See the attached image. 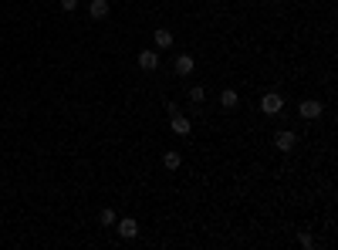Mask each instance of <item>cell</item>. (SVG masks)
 Here are the masks:
<instances>
[{
  "instance_id": "obj_1",
  "label": "cell",
  "mask_w": 338,
  "mask_h": 250,
  "mask_svg": "<svg viewBox=\"0 0 338 250\" xmlns=\"http://www.w3.org/2000/svg\"><path fill=\"white\" fill-rule=\"evenodd\" d=\"M260 108H264L267 115H277V112H281V108H284V98L277 95V91H267V95L260 98Z\"/></svg>"
},
{
  "instance_id": "obj_2",
  "label": "cell",
  "mask_w": 338,
  "mask_h": 250,
  "mask_svg": "<svg viewBox=\"0 0 338 250\" xmlns=\"http://www.w3.org/2000/svg\"><path fill=\"white\" fill-rule=\"evenodd\" d=\"M139 68H142V71H156V68H159V54H156V51H142V54H139Z\"/></svg>"
},
{
  "instance_id": "obj_3",
  "label": "cell",
  "mask_w": 338,
  "mask_h": 250,
  "mask_svg": "<svg viewBox=\"0 0 338 250\" xmlns=\"http://www.w3.org/2000/svg\"><path fill=\"white\" fill-rule=\"evenodd\" d=\"M190 129H193V122L186 119L183 112H173V132H179V136H190Z\"/></svg>"
},
{
  "instance_id": "obj_4",
  "label": "cell",
  "mask_w": 338,
  "mask_h": 250,
  "mask_svg": "<svg viewBox=\"0 0 338 250\" xmlns=\"http://www.w3.org/2000/svg\"><path fill=\"white\" fill-rule=\"evenodd\" d=\"M318 115H322V102H314V98L301 102V119H318Z\"/></svg>"
},
{
  "instance_id": "obj_5",
  "label": "cell",
  "mask_w": 338,
  "mask_h": 250,
  "mask_svg": "<svg viewBox=\"0 0 338 250\" xmlns=\"http://www.w3.org/2000/svg\"><path fill=\"white\" fill-rule=\"evenodd\" d=\"M274 142H277V149H281V152H291V149H294V142H298V136H294V132H277V139H274Z\"/></svg>"
},
{
  "instance_id": "obj_6",
  "label": "cell",
  "mask_w": 338,
  "mask_h": 250,
  "mask_svg": "<svg viewBox=\"0 0 338 250\" xmlns=\"http://www.w3.org/2000/svg\"><path fill=\"white\" fill-rule=\"evenodd\" d=\"M173 71H176L179 78H186V74L193 71V57H190V54H179V57H176V65H173Z\"/></svg>"
},
{
  "instance_id": "obj_7",
  "label": "cell",
  "mask_w": 338,
  "mask_h": 250,
  "mask_svg": "<svg viewBox=\"0 0 338 250\" xmlns=\"http://www.w3.org/2000/svg\"><path fill=\"white\" fill-rule=\"evenodd\" d=\"M88 14L95 17V21H105V17H108V0H91Z\"/></svg>"
},
{
  "instance_id": "obj_8",
  "label": "cell",
  "mask_w": 338,
  "mask_h": 250,
  "mask_svg": "<svg viewBox=\"0 0 338 250\" xmlns=\"http://www.w3.org/2000/svg\"><path fill=\"white\" fill-rule=\"evenodd\" d=\"M139 234V223H136V220H122V223H119V237H125V240H132V237H136Z\"/></svg>"
},
{
  "instance_id": "obj_9",
  "label": "cell",
  "mask_w": 338,
  "mask_h": 250,
  "mask_svg": "<svg viewBox=\"0 0 338 250\" xmlns=\"http://www.w3.org/2000/svg\"><path fill=\"white\" fill-rule=\"evenodd\" d=\"M162 166H166V169H179V166H183V156H179V152H166V156H162Z\"/></svg>"
},
{
  "instance_id": "obj_10",
  "label": "cell",
  "mask_w": 338,
  "mask_h": 250,
  "mask_svg": "<svg viewBox=\"0 0 338 250\" xmlns=\"http://www.w3.org/2000/svg\"><path fill=\"white\" fill-rule=\"evenodd\" d=\"M220 105H223V108H234V105H237V91H234V88L220 91Z\"/></svg>"
},
{
  "instance_id": "obj_11",
  "label": "cell",
  "mask_w": 338,
  "mask_h": 250,
  "mask_svg": "<svg viewBox=\"0 0 338 250\" xmlns=\"http://www.w3.org/2000/svg\"><path fill=\"white\" fill-rule=\"evenodd\" d=\"M156 44H159V48H169V44H173V34H169L166 27H159V31H156Z\"/></svg>"
},
{
  "instance_id": "obj_12",
  "label": "cell",
  "mask_w": 338,
  "mask_h": 250,
  "mask_svg": "<svg viewBox=\"0 0 338 250\" xmlns=\"http://www.w3.org/2000/svg\"><path fill=\"white\" fill-rule=\"evenodd\" d=\"M203 98H206V88H190V102H193V105H200Z\"/></svg>"
},
{
  "instance_id": "obj_13",
  "label": "cell",
  "mask_w": 338,
  "mask_h": 250,
  "mask_svg": "<svg viewBox=\"0 0 338 250\" xmlns=\"http://www.w3.org/2000/svg\"><path fill=\"white\" fill-rule=\"evenodd\" d=\"M98 220H102L105 226H112V223H115V213H112V210H102V217H98Z\"/></svg>"
},
{
  "instance_id": "obj_14",
  "label": "cell",
  "mask_w": 338,
  "mask_h": 250,
  "mask_svg": "<svg viewBox=\"0 0 338 250\" xmlns=\"http://www.w3.org/2000/svg\"><path fill=\"white\" fill-rule=\"evenodd\" d=\"M298 240H301V247H308V250H311V247H314V237H311V234H301V237H298Z\"/></svg>"
},
{
  "instance_id": "obj_15",
  "label": "cell",
  "mask_w": 338,
  "mask_h": 250,
  "mask_svg": "<svg viewBox=\"0 0 338 250\" xmlns=\"http://www.w3.org/2000/svg\"><path fill=\"white\" fill-rule=\"evenodd\" d=\"M78 7V0H61V10H74Z\"/></svg>"
}]
</instances>
